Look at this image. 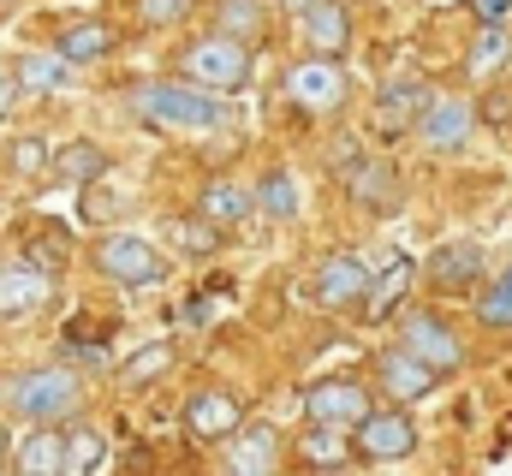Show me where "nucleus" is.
<instances>
[{"label":"nucleus","instance_id":"40","mask_svg":"<svg viewBox=\"0 0 512 476\" xmlns=\"http://www.w3.org/2000/svg\"><path fill=\"white\" fill-rule=\"evenodd\" d=\"M0 465H12V435H6V423H0Z\"/></svg>","mask_w":512,"mask_h":476},{"label":"nucleus","instance_id":"38","mask_svg":"<svg viewBox=\"0 0 512 476\" xmlns=\"http://www.w3.org/2000/svg\"><path fill=\"white\" fill-rule=\"evenodd\" d=\"M66 357H72V363H78V369H108V346H84V340H78V334H72V340H66Z\"/></svg>","mask_w":512,"mask_h":476},{"label":"nucleus","instance_id":"35","mask_svg":"<svg viewBox=\"0 0 512 476\" xmlns=\"http://www.w3.org/2000/svg\"><path fill=\"white\" fill-rule=\"evenodd\" d=\"M48 167H54V155H48L42 137H18V143H12V173L36 179V173H48Z\"/></svg>","mask_w":512,"mask_h":476},{"label":"nucleus","instance_id":"13","mask_svg":"<svg viewBox=\"0 0 512 476\" xmlns=\"http://www.w3.org/2000/svg\"><path fill=\"white\" fill-rule=\"evenodd\" d=\"M239 423H245V405H239L227 387H197V393L185 399V435L203 441V447H221Z\"/></svg>","mask_w":512,"mask_h":476},{"label":"nucleus","instance_id":"2","mask_svg":"<svg viewBox=\"0 0 512 476\" xmlns=\"http://www.w3.org/2000/svg\"><path fill=\"white\" fill-rule=\"evenodd\" d=\"M131 114L161 125V131H215V125H227V102H221V90L173 72V78L131 84Z\"/></svg>","mask_w":512,"mask_h":476},{"label":"nucleus","instance_id":"8","mask_svg":"<svg viewBox=\"0 0 512 476\" xmlns=\"http://www.w3.org/2000/svg\"><path fill=\"white\" fill-rule=\"evenodd\" d=\"M411 137H417V149L423 155H459V149H471V137H477V102L471 96H429V108L417 114L411 125Z\"/></svg>","mask_w":512,"mask_h":476},{"label":"nucleus","instance_id":"16","mask_svg":"<svg viewBox=\"0 0 512 476\" xmlns=\"http://www.w3.org/2000/svg\"><path fill=\"white\" fill-rule=\"evenodd\" d=\"M298 30H304V48L310 54H328L340 60L352 48V0H310L298 12Z\"/></svg>","mask_w":512,"mask_h":476},{"label":"nucleus","instance_id":"24","mask_svg":"<svg viewBox=\"0 0 512 476\" xmlns=\"http://www.w3.org/2000/svg\"><path fill=\"white\" fill-rule=\"evenodd\" d=\"M54 48L84 72V66H102L108 54H114V24L108 18H78V24H66L60 36H54Z\"/></svg>","mask_w":512,"mask_h":476},{"label":"nucleus","instance_id":"42","mask_svg":"<svg viewBox=\"0 0 512 476\" xmlns=\"http://www.w3.org/2000/svg\"><path fill=\"white\" fill-rule=\"evenodd\" d=\"M352 6H358V0H352Z\"/></svg>","mask_w":512,"mask_h":476},{"label":"nucleus","instance_id":"32","mask_svg":"<svg viewBox=\"0 0 512 476\" xmlns=\"http://www.w3.org/2000/svg\"><path fill=\"white\" fill-rule=\"evenodd\" d=\"M60 173H66L72 185H96V179H108V149H96V143H72V149L60 155Z\"/></svg>","mask_w":512,"mask_h":476},{"label":"nucleus","instance_id":"19","mask_svg":"<svg viewBox=\"0 0 512 476\" xmlns=\"http://www.w3.org/2000/svg\"><path fill=\"white\" fill-rule=\"evenodd\" d=\"M429 84L423 78H387L382 90H376V131L382 137H393V131H411L417 125V114L429 108Z\"/></svg>","mask_w":512,"mask_h":476},{"label":"nucleus","instance_id":"31","mask_svg":"<svg viewBox=\"0 0 512 476\" xmlns=\"http://www.w3.org/2000/svg\"><path fill=\"white\" fill-rule=\"evenodd\" d=\"M167 369H173V346H167V340H149L131 363H120V387H149V381L167 375Z\"/></svg>","mask_w":512,"mask_h":476},{"label":"nucleus","instance_id":"17","mask_svg":"<svg viewBox=\"0 0 512 476\" xmlns=\"http://www.w3.org/2000/svg\"><path fill=\"white\" fill-rule=\"evenodd\" d=\"M12 471L24 476H66V423H30L12 447Z\"/></svg>","mask_w":512,"mask_h":476},{"label":"nucleus","instance_id":"6","mask_svg":"<svg viewBox=\"0 0 512 476\" xmlns=\"http://www.w3.org/2000/svg\"><path fill=\"white\" fill-rule=\"evenodd\" d=\"M352 447H358V459L364 465H399V459H411L417 453V423H411V405H370L358 423H352Z\"/></svg>","mask_w":512,"mask_h":476},{"label":"nucleus","instance_id":"34","mask_svg":"<svg viewBox=\"0 0 512 476\" xmlns=\"http://www.w3.org/2000/svg\"><path fill=\"white\" fill-rule=\"evenodd\" d=\"M131 12H137V24H149V30H173V24H185V18L197 12V0H131Z\"/></svg>","mask_w":512,"mask_h":476},{"label":"nucleus","instance_id":"25","mask_svg":"<svg viewBox=\"0 0 512 476\" xmlns=\"http://www.w3.org/2000/svg\"><path fill=\"white\" fill-rule=\"evenodd\" d=\"M512 66V30L507 24H477V36H471V48H465V72L471 78H501Z\"/></svg>","mask_w":512,"mask_h":476},{"label":"nucleus","instance_id":"22","mask_svg":"<svg viewBox=\"0 0 512 476\" xmlns=\"http://www.w3.org/2000/svg\"><path fill=\"white\" fill-rule=\"evenodd\" d=\"M411 280H417V262L411 256H393L382 274H370V298H364V316L370 322H393L411 298Z\"/></svg>","mask_w":512,"mask_h":476},{"label":"nucleus","instance_id":"4","mask_svg":"<svg viewBox=\"0 0 512 476\" xmlns=\"http://www.w3.org/2000/svg\"><path fill=\"white\" fill-rule=\"evenodd\" d=\"M90 268L102 280H114V286H155V280H167V256L143 233H131V227H108L96 238L90 244Z\"/></svg>","mask_w":512,"mask_h":476},{"label":"nucleus","instance_id":"11","mask_svg":"<svg viewBox=\"0 0 512 476\" xmlns=\"http://www.w3.org/2000/svg\"><path fill=\"white\" fill-rule=\"evenodd\" d=\"M370 405H376V387L358 375H322L304 387V423H346L352 429Z\"/></svg>","mask_w":512,"mask_h":476},{"label":"nucleus","instance_id":"33","mask_svg":"<svg viewBox=\"0 0 512 476\" xmlns=\"http://www.w3.org/2000/svg\"><path fill=\"white\" fill-rule=\"evenodd\" d=\"M24 256L60 274V268H66V256H72V250H66V227H60V221H42V227H30V244H24Z\"/></svg>","mask_w":512,"mask_h":476},{"label":"nucleus","instance_id":"28","mask_svg":"<svg viewBox=\"0 0 512 476\" xmlns=\"http://www.w3.org/2000/svg\"><path fill=\"white\" fill-rule=\"evenodd\" d=\"M471 310H477V328H489V334H512V262L495 274V280L477 286Z\"/></svg>","mask_w":512,"mask_h":476},{"label":"nucleus","instance_id":"7","mask_svg":"<svg viewBox=\"0 0 512 476\" xmlns=\"http://www.w3.org/2000/svg\"><path fill=\"white\" fill-rule=\"evenodd\" d=\"M346 96H352V84H346V66L340 60H328V54H310V60H292L286 66V102L298 108V114H340L346 108Z\"/></svg>","mask_w":512,"mask_h":476},{"label":"nucleus","instance_id":"29","mask_svg":"<svg viewBox=\"0 0 512 476\" xmlns=\"http://www.w3.org/2000/svg\"><path fill=\"white\" fill-rule=\"evenodd\" d=\"M108 465V435L96 423H72L66 417V476H90Z\"/></svg>","mask_w":512,"mask_h":476},{"label":"nucleus","instance_id":"30","mask_svg":"<svg viewBox=\"0 0 512 476\" xmlns=\"http://www.w3.org/2000/svg\"><path fill=\"white\" fill-rule=\"evenodd\" d=\"M215 30H227V36H239V42H262V30H268V6L262 0H221L215 6Z\"/></svg>","mask_w":512,"mask_h":476},{"label":"nucleus","instance_id":"37","mask_svg":"<svg viewBox=\"0 0 512 476\" xmlns=\"http://www.w3.org/2000/svg\"><path fill=\"white\" fill-rule=\"evenodd\" d=\"M18 102H24V84H18V72H12V66H0V125L18 114Z\"/></svg>","mask_w":512,"mask_h":476},{"label":"nucleus","instance_id":"27","mask_svg":"<svg viewBox=\"0 0 512 476\" xmlns=\"http://www.w3.org/2000/svg\"><path fill=\"white\" fill-rule=\"evenodd\" d=\"M298 209H304L298 179H292L286 167H268V173L256 179V215H262V221H298Z\"/></svg>","mask_w":512,"mask_h":476},{"label":"nucleus","instance_id":"10","mask_svg":"<svg viewBox=\"0 0 512 476\" xmlns=\"http://www.w3.org/2000/svg\"><path fill=\"white\" fill-rule=\"evenodd\" d=\"M435 381H441V375H435L417 352H405L399 340L382 346L376 363H370V387H376L382 399H393V405H423V399L435 393Z\"/></svg>","mask_w":512,"mask_h":476},{"label":"nucleus","instance_id":"20","mask_svg":"<svg viewBox=\"0 0 512 476\" xmlns=\"http://www.w3.org/2000/svg\"><path fill=\"white\" fill-rule=\"evenodd\" d=\"M197 215H209L215 227H245L256 215V185H245V179H233V173H215L209 185H203V197H197Z\"/></svg>","mask_w":512,"mask_h":476},{"label":"nucleus","instance_id":"23","mask_svg":"<svg viewBox=\"0 0 512 476\" xmlns=\"http://www.w3.org/2000/svg\"><path fill=\"white\" fill-rule=\"evenodd\" d=\"M298 459H304L310 471H340V465H352V459H358L352 429H346V423H310V429L298 435Z\"/></svg>","mask_w":512,"mask_h":476},{"label":"nucleus","instance_id":"39","mask_svg":"<svg viewBox=\"0 0 512 476\" xmlns=\"http://www.w3.org/2000/svg\"><path fill=\"white\" fill-rule=\"evenodd\" d=\"M477 24H512V0H471Z\"/></svg>","mask_w":512,"mask_h":476},{"label":"nucleus","instance_id":"14","mask_svg":"<svg viewBox=\"0 0 512 476\" xmlns=\"http://www.w3.org/2000/svg\"><path fill=\"white\" fill-rule=\"evenodd\" d=\"M54 286H60V274L42 268V262H30V256H24V262H0V322L42 310V304L54 298Z\"/></svg>","mask_w":512,"mask_h":476},{"label":"nucleus","instance_id":"3","mask_svg":"<svg viewBox=\"0 0 512 476\" xmlns=\"http://www.w3.org/2000/svg\"><path fill=\"white\" fill-rule=\"evenodd\" d=\"M173 72H179V78H191V84H209V90L233 96V90H245V84H251L256 54H251V42L227 36V30H203V36H191V42L173 54Z\"/></svg>","mask_w":512,"mask_h":476},{"label":"nucleus","instance_id":"36","mask_svg":"<svg viewBox=\"0 0 512 476\" xmlns=\"http://www.w3.org/2000/svg\"><path fill=\"white\" fill-rule=\"evenodd\" d=\"M120 209H126V203H120L114 191H102V185L90 191V185H84V215H90V221H114Z\"/></svg>","mask_w":512,"mask_h":476},{"label":"nucleus","instance_id":"15","mask_svg":"<svg viewBox=\"0 0 512 476\" xmlns=\"http://www.w3.org/2000/svg\"><path fill=\"white\" fill-rule=\"evenodd\" d=\"M221 471H233V476L280 471V429H268V423H239V429L221 441Z\"/></svg>","mask_w":512,"mask_h":476},{"label":"nucleus","instance_id":"21","mask_svg":"<svg viewBox=\"0 0 512 476\" xmlns=\"http://www.w3.org/2000/svg\"><path fill=\"white\" fill-rule=\"evenodd\" d=\"M12 72H18V84H24V96H54V90H66L72 84V60L48 42V48H18L12 54Z\"/></svg>","mask_w":512,"mask_h":476},{"label":"nucleus","instance_id":"26","mask_svg":"<svg viewBox=\"0 0 512 476\" xmlns=\"http://www.w3.org/2000/svg\"><path fill=\"white\" fill-rule=\"evenodd\" d=\"M167 244H173L179 256H191V262H209V256L227 244V227H215L209 215H173V221H167Z\"/></svg>","mask_w":512,"mask_h":476},{"label":"nucleus","instance_id":"12","mask_svg":"<svg viewBox=\"0 0 512 476\" xmlns=\"http://www.w3.org/2000/svg\"><path fill=\"white\" fill-rule=\"evenodd\" d=\"M310 298H316L322 310H334V316H352V310H364V298H370V268H364L358 256H328V262L316 268V280H310Z\"/></svg>","mask_w":512,"mask_h":476},{"label":"nucleus","instance_id":"18","mask_svg":"<svg viewBox=\"0 0 512 476\" xmlns=\"http://www.w3.org/2000/svg\"><path fill=\"white\" fill-rule=\"evenodd\" d=\"M346 179V197L358 203V209H370V215H387V209H399V173H393V161L382 155H364L352 173H340Z\"/></svg>","mask_w":512,"mask_h":476},{"label":"nucleus","instance_id":"9","mask_svg":"<svg viewBox=\"0 0 512 476\" xmlns=\"http://www.w3.org/2000/svg\"><path fill=\"white\" fill-rule=\"evenodd\" d=\"M483 274H489V256H483L477 238H447V244H435L429 262H423V280H429V292H441V298H477Z\"/></svg>","mask_w":512,"mask_h":476},{"label":"nucleus","instance_id":"5","mask_svg":"<svg viewBox=\"0 0 512 476\" xmlns=\"http://www.w3.org/2000/svg\"><path fill=\"white\" fill-rule=\"evenodd\" d=\"M393 340L405 346V352H417L435 375H453V369H465V357H471V346H465V334L441 316V310H399V322H393Z\"/></svg>","mask_w":512,"mask_h":476},{"label":"nucleus","instance_id":"1","mask_svg":"<svg viewBox=\"0 0 512 476\" xmlns=\"http://www.w3.org/2000/svg\"><path fill=\"white\" fill-rule=\"evenodd\" d=\"M84 399H90V381L78 363H30L0 375V411L24 423H66L84 411Z\"/></svg>","mask_w":512,"mask_h":476},{"label":"nucleus","instance_id":"41","mask_svg":"<svg viewBox=\"0 0 512 476\" xmlns=\"http://www.w3.org/2000/svg\"><path fill=\"white\" fill-rule=\"evenodd\" d=\"M304 6H310V0H280V12H292V18H298Z\"/></svg>","mask_w":512,"mask_h":476}]
</instances>
